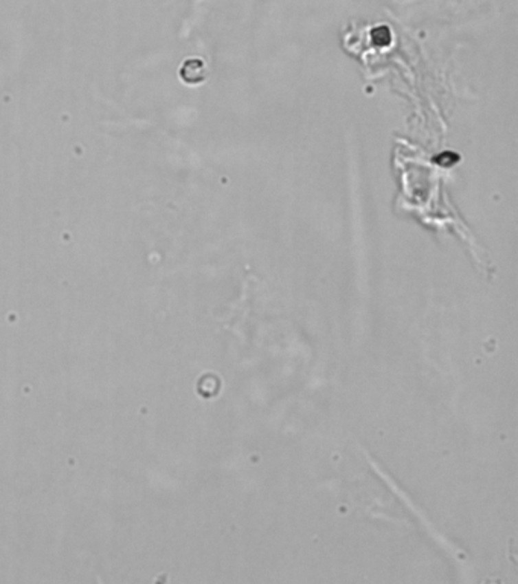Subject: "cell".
I'll return each instance as SVG.
<instances>
[{"mask_svg":"<svg viewBox=\"0 0 518 584\" xmlns=\"http://www.w3.org/2000/svg\"><path fill=\"white\" fill-rule=\"evenodd\" d=\"M179 74L185 83L198 84L204 79V63L201 60H187Z\"/></svg>","mask_w":518,"mask_h":584,"instance_id":"obj_1","label":"cell"},{"mask_svg":"<svg viewBox=\"0 0 518 584\" xmlns=\"http://www.w3.org/2000/svg\"><path fill=\"white\" fill-rule=\"evenodd\" d=\"M390 39H391V35H390V31H387L386 28H377V30L372 32V40L379 46L387 45V41H390Z\"/></svg>","mask_w":518,"mask_h":584,"instance_id":"obj_2","label":"cell"}]
</instances>
